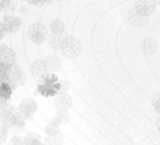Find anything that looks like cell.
Listing matches in <instances>:
<instances>
[{
	"label": "cell",
	"mask_w": 160,
	"mask_h": 145,
	"mask_svg": "<svg viewBox=\"0 0 160 145\" xmlns=\"http://www.w3.org/2000/svg\"><path fill=\"white\" fill-rule=\"evenodd\" d=\"M16 59L17 55L13 48L6 47V45L0 47V64L6 65V66H11V65L16 64Z\"/></svg>",
	"instance_id": "9c48e42d"
},
{
	"label": "cell",
	"mask_w": 160,
	"mask_h": 145,
	"mask_svg": "<svg viewBox=\"0 0 160 145\" xmlns=\"http://www.w3.org/2000/svg\"><path fill=\"white\" fill-rule=\"evenodd\" d=\"M2 25L4 28L6 34H11V33H16V31L20 30L21 27V20L16 16H11V14H4L2 20Z\"/></svg>",
	"instance_id": "8992f818"
},
{
	"label": "cell",
	"mask_w": 160,
	"mask_h": 145,
	"mask_svg": "<svg viewBox=\"0 0 160 145\" xmlns=\"http://www.w3.org/2000/svg\"><path fill=\"white\" fill-rule=\"evenodd\" d=\"M11 86L8 85V82H0V100L8 101L11 96Z\"/></svg>",
	"instance_id": "2e32d148"
},
{
	"label": "cell",
	"mask_w": 160,
	"mask_h": 145,
	"mask_svg": "<svg viewBox=\"0 0 160 145\" xmlns=\"http://www.w3.org/2000/svg\"><path fill=\"white\" fill-rule=\"evenodd\" d=\"M22 145H45V144L41 142V137L37 132H28L22 138Z\"/></svg>",
	"instance_id": "9a60e30c"
},
{
	"label": "cell",
	"mask_w": 160,
	"mask_h": 145,
	"mask_svg": "<svg viewBox=\"0 0 160 145\" xmlns=\"http://www.w3.org/2000/svg\"><path fill=\"white\" fill-rule=\"evenodd\" d=\"M24 80H25V75L18 65L14 64V65H11V66H8L7 82L11 86V89H14L16 86H18V85H21V83H24Z\"/></svg>",
	"instance_id": "277c9868"
},
{
	"label": "cell",
	"mask_w": 160,
	"mask_h": 145,
	"mask_svg": "<svg viewBox=\"0 0 160 145\" xmlns=\"http://www.w3.org/2000/svg\"><path fill=\"white\" fill-rule=\"evenodd\" d=\"M20 114L24 118H30L34 116V113L37 111V103L34 101V99L27 97V99H22L18 104V109Z\"/></svg>",
	"instance_id": "5b68a950"
},
{
	"label": "cell",
	"mask_w": 160,
	"mask_h": 145,
	"mask_svg": "<svg viewBox=\"0 0 160 145\" xmlns=\"http://www.w3.org/2000/svg\"><path fill=\"white\" fill-rule=\"evenodd\" d=\"M58 2H66V0H58Z\"/></svg>",
	"instance_id": "1f68e13d"
},
{
	"label": "cell",
	"mask_w": 160,
	"mask_h": 145,
	"mask_svg": "<svg viewBox=\"0 0 160 145\" xmlns=\"http://www.w3.org/2000/svg\"><path fill=\"white\" fill-rule=\"evenodd\" d=\"M156 7L158 6L155 4L153 0H135V10L139 11L141 14H145V16L150 17L153 13L156 11Z\"/></svg>",
	"instance_id": "ba28073f"
},
{
	"label": "cell",
	"mask_w": 160,
	"mask_h": 145,
	"mask_svg": "<svg viewBox=\"0 0 160 145\" xmlns=\"http://www.w3.org/2000/svg\"><path fill=\"white\" fill-rule=\"evenodd\" d=\"M45 3H49V2H53V0H44Z\"/></svg>",
	"instance_id": "4dcf8cb0"
},
{
	"label": "cell",
	"mask_w": 160,
	"mask_h": 145,
	"mask_svg": "<svg viewBox=\"0 0 160 145\" xmlns=\"http://www.w3.org/2000/svg\"><path fill=\"white\" fill-rule=\"evenodd\" d=\"M61 132V126H58L56 123L51 121L47 127H45V135L47 137H51V135H58Z\"/></svg>",
	"instance_id": "d6986e66"
},
{
	"label": "cell",
	"mask_w": 160,
	"mask_h": 145,
	"mask_svg": "<svg viewBox=\"0 0 160 145\" xmlns=\"http://www.w3.org/2000/svg\"><path fill=\"white\" fill-rule=\"evenodd\" d=\"M49 30H51V33L55 34V35H63L66 27H65V23L62 21V20L55 18V20H52V21H51Z\"/></svg>",
	"instance_id": "5bb4252c"
},
{
	"label": "cell",
	"mask_w": 160,
	"mask_h": 145,
	"mask_svg": "<svg viewBox=\"0 0 160 145\" xmlns=\"http://www.w3.org/2000/svg\"><path fill=\"white\" fill-rule=\"evenodd\" d=\"M0 124L6 126L8 130H21L24 128L25 118L20 114V111L16 107L7 104L6 107L0 109Z\"/></svg>",
	"instance_id": "6da1fadb"
},
{
	"label": "cell",
	"mask_w": 160,
	"mask_h": 145,
	"mask_svg": "<svg viewBox=\"0 0 160 145\" xmlns=\"http://www.w3.org/2000/svg\"><path fill=\"white\" fill-rule=\"evenodd\" d=\"M68 89H69V83H68V82H62V85H61V92H62V93H66Z\"/></svg>",
	"instance_id": "4316f807"
},
{
	"label": "cell",
	"mask_w": 160,
	"mask_h": 145,
	"mask_svg": "<svg viewBox=\"0 0 160 145\" xmlns=\"http://www.w3.org/2000/svg\"><path fill=\"white\" fill-rule=\"evenodd\" d=\"M152 106H153V109H155L156 111L159 113V116H160V93H158L156 96H153V99H152Z\"/></svg>",
	"instance_id": "cb8c5ba5"
},
{
	"label": "cell",
	"mask_w": 160,
	"mask_h": 145,
	"mask_svg": "<svg viewBox=\"0 0 160 145\" xmlns=\"http://www.w3.org/2000/svg\"><path fill=\"white\" fill-rule=\"evenodd\" d=\"M153 2H155V4H156V6L160 4V0H153Z\"/></svg>",
	"instance_id": "f546056e"
},
{
	"label": "cell",
	"mask_w": 160,
	"mask_h": 145,
	"mask_svg": "<svg viewBox=\"0 0 160 145\" xmlns=\"http://www.w3.org/2000/svg\"><path fill=\"white\" fill-rule=\"evenodd\" d=\"M24 2L28 3V4H31V6H42V4H45L44 0H24Z\"/></svg>",
	"instance_id": "484cf974"
},
{
	"label": "cell",
	"mask_w": 160,
	"mask_h": 145,
	"mask_svg": "<svg viewBox=\"0 0 160 145\" xmlns=\"http://www.w3.org/2000/svg\"><path fill=\"white\" fill-rule=\"evenodd\" d=\"M65 141L63 138V134H61L59 132L58 135H51V137H45V141L44 144L45 145H62Z\"/></svg>",
	"instance_id": "e0dca14e"
},
{
	"label": "cell",
	"mask_w": 160,
	"mask_h": 145,
	"mask_svg": "<svg viewBox=\"0 0 160 145\" xmlns=\"http://www.w3.org/2000/svg\"><path fill=\"white\" fill-rule=\"evenodd\" d=\"M128 21H129L131 25L133 27H145V25L149 23V17L145 16V14H141L139 11H136L135 8L129 10L128 13Z\"/></svg>",
	"instance_id": "30bf717a"
},
{
	"label": "cell",
	"mask_w": 160,
	"mask_h": 145,
	"mask_svg": "<svg viewBox=\"0 0 160 145\" xmlns=\"http://www.w3.org/2000/svg\"><path fill=\"white\" fill-rule=\"evenodd\" d=\"M73 101H72V97H70L68 93H62L59 92L58 95L53 97V106L58 111H68V110L72 107Z\"/></svg>",
	"instance_id": "52a82bcc"
},
{
	"label": "cell",
	"mask_w": 160,
	"mask_h": 145,
	"mask_svg": "<svg viewBox=\"0 0 160 145\" xmlns=\"http://www.w3.org/2000/svg\"><path fill=\"white\" fill-rule=\"evenodd\" d=\"M63 37H65V34L63 35H55V34H51L49 37H47L49 47L53 48V49H58V48L61 47V42H62V39H63Z\"/></svg>",
	"instance_id": "ac0fdd59"
},
{
	"label": "cell",
	"mask_w": 160,
	"mask_h": 145,
	"mask_svg": "<svg viewBox=\"0 0 160 145\" xmlns=\"http://www.w3.org/2000/svg\"><path fill=\"white\" fill-rule=\"evenodd\" d=\"M158 41H156L153 37H148L142 41L141 44V51L145 55H155L156 51H158Z\"/></svg>",
	"instance_id": "7c38bea8"
},
{
	"label": "cell",
	"mask_w": 160,
	"mask_h": 145,
	"mask_svg": "<svg viewBox=\"0 0 160 145\" xmlns=\"http://www.w3.org/2000/svg\"><path fill=\"white\" fill-rule=\"evenodd\" d=\"M8 78V66L0 64V82H7Z\"/></svg>",
	"instance_id": "603a6c76"
},
{
	"label": "cell",
	"mask_w": 160,
	"mask_h": 145,
	"mask_svg": "<svg viewBox=\"0 0 160 145\" xmlns=\"http://www.w3.org/2000/svg\"><path fill=\"white\" fill-rule=\"evenodd\" d=\"M69 113L68 111H58V114L55 116V118H53V123H56L58 126H61V124H66L69 123Z\"/></svg>",
	"instance_id": "ffe728a7"
},
{
	"label": "cell",
	"mask_w": 160,
	"mask_h": 145,
	"mask_svg": "<svg viewBox=\"0 0 160 145\" xmlns=\"http://www.w3.org/2000/svg\"><path fill=\"white\" fill-rule=\"evenodd\" d=\"M7 137H8V128L6 126H3V124H0V145L7 141Z\"/></svg>",
	"instance_id": "7402d4cb"
},
{
	"label": "cell",
	"mask_w": 160,
	"mask_h": 145,
	"mask_svg": "<svg viewBox=\"0 0 160 145\" xmlns=\"http://www.w3.org/2000/svg\"><path fill=\"white\" fill-rule=\"evenodd\" d=\"M156 127H158V130H159V132H160V116H159L158 120H156Z\"/></svg>",
	"instance_id": "f1b7e54d"
},
{
	"label": "cell",
	"mask_w": 160,
	"mask_h": 145,
	"mask_svg": "<svg viewBox=\"0 0 160 145\" xmlns=\"http://www.w3.org/2000/svg\"><path fill=\"white\" fill-rule=\"evenodd\" d=\"M44 62H45V65H47L48 72H51V73L58 72L59 68H61V61H59L58 56H55V55H48L47 58L44 59Z\"/></svg>",
	"instance_id": "4fadbf2b"
},
{
	"label": "cell",
	"mask_w": 160,
	"mask_h": 145,
	"mask_svg": "<svg viewBox=\"0 0 160 145\" xmlns=\"http://www.w3.org/2000/svg\"><path fill=\"white\" fill-rule=\"evenodd\" d=\"M30 70H31V75L38 79L45 78V76L48 75V69H47V65H45L44 59H37V61H34L30 66Z\"/></svg>",
	"instance_id": "8fae6325"
},
{
	"label": "cell",
	"mask_w": 160,
	"mask_h": 145,
	"mask_svg": "<svg viewBox=\"0 0 160 145\" xmlns=\"http://www.w3.org/2000/svg\"><path fill=\"white\" fill-rule=\"evenodd\" d=\"M4 35H6V31H4V28H3V25H2V21H0V41L4 38Z\"/></svg>",
	"instance_id": "83f0119b"
},
{
	"label": "cell",
	"mask_w": 160,
	"mask_h": 145,
	"mask_svg": "<svg viewBox=\"0 0 160 145\" xmlns=\"http://www.w3.org/2000/svg\"><path fill=\"white\" fill-rule=\"evenodd\" d=\"M59 49L62 51V55L63 56H66V58H69V59H75L82 54L83 45L78 38H75V37L65 35L63 39H62V42H61Z\"/></svg>",
	"instance_id": "7a4b0ae2"
},
{
	"label": "cell",
	"mask_w": 160,
	"mask_h": 145,
	"mask_svg": "<svg viewBox=\"0 0 160 145\" xmlns=\"http://www.w3.org/2000/svg\"><path fill=\"white\" fill-rule=\"evenodd\" d=\"M13 10H14V4L11 0H0V11L10 14Z\"/></svg>",
	"instance_id": "44dd1931"
},
{
	"label": "cell",
	"mask_w": 160,
	"mask_h": 145,
	"mask_svg": "<svg viewBox=\"0 0 160 145\" xmlns=\"http://www.w3.org/2000/svg\"><path fill=\"white\" fill-rule=\"evenodd\" d=\"M8 145H22V138L18 135H14L11 137V140L8 141Z\"/></svg>",
	"instance_id": "d4e9b609"
},
{
	"label": "cell",
	"mask_w": 160,
	"mask_h": 145,
	"mask_svg": "<svg viewBox=\"0 0 160 145\" xmlns=\"http://www.w3.org/2000/svg\"><path fill=\"white\" fill-rule=\"evenodd\" d=\"M28 38L34 44H42L48 37V27L42 23H34L28 27Z\"/></svg>",
	"instance_id": "3957f363"
}]
</instances>
